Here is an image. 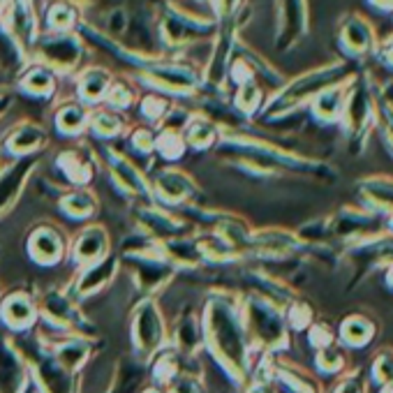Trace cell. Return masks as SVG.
<instances>
[{
  "label": "cell",
  "mask_w": 393,
  "mask_h": 393,
  "mask_svg": "<svg viewBox=\"0 0 393 393\" xmlns=\"http://www.w3.org/2000/svg\"><path fill=\"white\" fill-rule=\"evenodd\" d=\"M375 91L377 88H372L370 81L357 77L352 81L350 93H347L340 123L345 125L347 137L354 146V153L363 148L368 132H370V128H375Z\"/></svg>",
  "instance_id": "7a4b0ae2"
},
{
  "label": "cell",
  "mask_w": 393,
  "mask_h": 393,
  "mask_svg": "<svg viewBox=\"0 0 393 393\" xmlns=\"http://www.w3.org/2000/svg\"><path fill=\"white\" fill-rule=\"evenodd\" d=\"M179 342H181L183 350H194V345H196V328H194L192 322H186V324L181 326Z\"/></svg>",
  "instance_id": "4dcf8cb0"
},
{
  "label": "cell",
  "mask_w": 393,
  "mask_h": 393,
  "mask_svg": "<svg viewBox=\"0 0 393 393\" xmlns=\"http://www.w3.org/2000/svg\"><path fill=\"white\" fill-rule=\"evenodd\" d=\"M335 340L333 328L319 322V324H310V333H308V342L315 347V350H324V347H331Z\"/></svg>",
  "instance_id": "44dd1931"
},
{
  "label": "cell",
  "mask_w": 393,
  "mask_h": 393,
  "mask_svg": "<svg viewBox=\"0 0 393 393\" xmlns=\"http://www.w3.org/2000/svg\"><path fill=\"white\" fill-rule=\"evenodd\" d=\"M315 366L319 368L324 375H338V372L345 370L347 366V359L338 347H324V350H317V357H315Z\"/></svg>",
  "instance_id": "9a60e30c"
},
{
  "label": "cell",
  "mask_w": 393,
  "mask_h": 393,
  "mask_svg": "<svg viewBox=\"0 0 393 393\" xmlns=\"http://www.w3.org/2000/svg\"><path fill=\"white\" fill-rule=\"evenodd\" d=\"M118 176L125 181V186H130V188H135V190H142V186H139V179H137V174L132 169H125L123 164H118Z\"/></svg>",
  "instance_id": "836d02e7"
},
{
  "label": "cell",
  "mask_w": 393,
  "mask_h": 393,
  "mask_svg": "<svg viewBox=\"0 0 393 393\" xmlns=\"http://www.w3.org/2000/svg\"><path fill=\"white\" fill-rule=\"evenodd\" d=\"M3 317L10 322L12 326H26L30 319H33V308L26 299L21 296H14V299L8 301V306L3 310Z\"/></svg>",
  "instance_id": "e0dca14e"
},
{
  "label": "cell",
  "mask_w": 393,
  "mask_h": 393,
  "mask_svg": "<svg viewBox=\"0 0 393 393\" xmlns=\"http://www.w3.org/2000/svg\"><path fill=\"white\" fill-rule=\"evenodd\" d=\"M368 5L379 12H393V0H368Z\"/></svg>",
  "instance_id": "8d00e7d4"
},
{
  "label": "cell",
  "mask_w": 393,
  "mask_h": 393,
  "mask_svg": "<svg viewBox=\"0 0 393 393\" xmlns=\"http://www.w3.org/2000/svg\"><path fill=\"white\" fill-rule=\"evenodd\" d=\"M102 86H104V79L102 77H91V81L86 84V95L88 98H95V95H100V91H102Z\"/></svg>",
  "instance_id": "e575fe53"
},
{
  "label": "cell",
  "mask_w": 393,
  "mask_h": 393,
  "mask_svg": "<svg viewBox=\"0 0 393 393\" xmlns=\"http://www.w3.org/2000/svg\"><path fill=\"white\" fill-rule=\"evenodd\" d=\"M26 169H28V167H16V169L12 171V174L8 176V179H3V181H0V208H3V206H8L12 196L16 194L19 183L23 181V174H26Z\"/></svg>",
  "instance_id": "ffe728a7"
},
{
  "label": "cell",
  "mask_w": 393,
  "mask_h": 393,
  "mask_svg": "<svg viewBox=\"0 0 393 393\" xmlns=\"http://www.w3.org/2000/svg\"><path fill=\"white\" fill-rule=\"evenodd\" d=\"M338 42L345 56H350L354 60H361L377 54V47H379L377 28L372 26L370 19L359 14V12H352V14H347L340 21Z\"/></svg>",
  "instance_id": "5b68a950"
},
{
  "label": "cell",
  "mask_w": 393,
  "mask_h": 393,
  "mask_svg": "<svg viewBox=\"0 0 393 393\" xmlns=\"http://www.w3.org/2000/svg\"><path fill=\"white\" fill-rule=\"evenodd\" d=\"M174 393H196V389L190 379H181V382L174 386Z\"/></svg>",
  "instance_id": "f35d334b"
},
{
  "label": "cell",
  "mask_w": 393,
  "mask_h": 393,
  "mask_svg": "<svg viewBox=\"0 0 393 393\" xmlns=\"http://www.w3.org/2000/svg\"><path fill=\"white\" fill-rule=\"evenodd\" d=\"M160 188H162L164 194L171 196V199H179V196H183L188 192L186 181L179 179V176H164V179L160 181Z\"/></svg>",
  "instance_id": "4316f807"
},
{
  "label": "cell",
  "mask_w": 393,
  "mask_h": 393,
  "mask_svg": "<svg viewBox=\"0 0 393 393\" xmlns=\"http://www.w3.org/2000/svg\"><path fill=\"white\" fill-rule=\"evenodd\" d=\"M386 229H389L393 234V213L391 215H386Z\"/></svg>",
  "instance_id": "f6af8a7d"
},
{
  "label": "cell",
  "mask_w": 393,
  "mask_h": 393,
  "mask_svg": "<svg viewBox=\"0 0 393 393\" xmlns=\"http://www.w3.org/2000/svg\"><path fill=\"white\" fill-rule=\"evenodd\" d=\"M375 128L379 130V137L386 146V150L393 155V102L375 91Z\"/></svg>",
  "instance_id": "7c38bea8"
},
{
  "label": "cell",
  "mask_w": 393,
  "mask_h": 393,
  "mask_svg": "<svg viewBox=\"0 0 393 393\" xmlns=\"http://www.w3.org/2000/svg\"><path fill=\"white\" fill-rule=\"evenodd\" d=\"M326 223V236L345 240L347 245L361 243V240L377 236L386 229L384 223H379L375 213L366 211L363 206H342L338 208Z\"/></svg>",
  "instance_id": "3957f363"
},
{
  "label": "cell",
  "mask_w": 393,
  "mask_h": 393,
  "mask_svg": "<svg viewBox=\"0 0 393 393\" xmlns=\"http://www.w3.org/2000/svg\"><path fill=\"white\" fill-rule=\"evenodd\" d=\"M47 310L52 313L58 322H67L69 319V308H67V303L58 299V296H52V299L47 301Z\"/></svg>",
  "instance_id": "1f68e13d"
},
{
  "label": "cell",
  "mask_w": 393,
  "mask_h": 393,
  "mask_svg": "<svg viewBox=\"0 0 393 393\" xmlns=\"http://www.w3.org/2000/svg\"><path fill=\"white\" fill-rule=\"evenodd\" d=\"M206 331L211 338L213 350L218 352V357L225 361L232 370L243 372L245 368V340L243 331H240L236 317L232 315V310L215 303L211 313L206 315Z\"/></svg>",
  "instance_id": "6da1fadb"
},
{
  "label": "cell",
  "mask_w": 393,
  "mask_h": 393,
  "mask_svg": "<svg viewBox=\"0 0 393 393\" xmlns=\"http://www.w3.org/2000/svg\"><path fill=\"white\" fill-rule=\"evenodd\" d=\"M135 335L139 347L146 352L155 350L160 345L162 338V326L160 319H157V313L153 310V306H144L137 315V324H135Z\"/></svg>",
  "instance_id": "30bf717a"
},
{
  "label": "cell",
  "mask_w": 393,
  "mask_h": 393,
  "mask_svg": "<svg viewBox=\"0 0 393 393\" xmlns=\"http://www.w3.org/2000/svg\"><path fill=\"white\" fill-rule=\"evenodd\" d=\"M111 266H113V262H106L104 264V269H100V271H91V273H88L84 280H81V291H93L95 287H100V284H102L106 278H109V271H111Z\"/></svg>",
  "instance_id": "484cf974"
},
{
  "label": "cell",
  "mask_w": 393,
  "mask_h": 393,
  "mask_svg": "<svg viewBox=\"0 0 393 393\" xmlns=\"http://www.w3.org/2000/svg\"><path fill=\"white\" fill-rule=\"evenodd\" d=\"M248 322H250V331L255 333L264 345L269 347L284 345L287 335H284L282 317L271 306H266L262 301H252L248 308Z\"/></svg>",
  "instance_id": "52a82bcc"
},
{
  "label": "cell",
  "mask_w": 393,
  "mask_h": 393,
  "mask_svg": "<svg viewBox=\"0 0 393 393\" xmlns=\"http://www.w3.org/2000/svg\"><path fill=\"white\" fill-rule=\"evenodd\" d=\"M359 196L363 208L375 215L393 213V176L391 174H372L359 181Z\"/></svg>",
  "instance_id": "8992f818"
},
{
  "label": "cell",
  "mask_w": 393,
  "mask_h": 393,
  "mask_svg": "<svg viewBox=\"0 0 393 393\" xmlns=\"http://www.w3.org/2000/svg\"><path fill=\"white\" fill-rule=\"evenodd\" d=\"M248 393H271L269 389H266L264 384H257V386H252V389L248 391Z\"/></svg>",
  "instance_id": "7bdbcfd3"
},
{
  "label": "cell",
  "mask_w": 393,
  "mask_h": 393,
  "mask_svg": "<svg viewBox=\"0 0 393 393\" xmlns=\"http://www.w3.org/2000/svg\"><path fill=\"white\" fill-rule=\"evenodd\" d=\"M208 137H211V132H208L204 125H201V130H194V132H192V144L204 146V144L208 142Z\"/></svg>",
  "instance_id": "d590c367"
},
{
  "label": "cell",
  "mask_w": 393,
  "mask_h": 393,
  "mask_svg": "<svg viewBox=\"0 0 393 393\" xmlns=\"http://www.w3.org/2000/svg\"><path fill=\"white\" fill-rule=\"evenodd\" d=\"M84 359H86V347L79 345V342H69V345L60 347V352H58L60 366L69 368V370H72V368H77Z\"/></svg>",
  "instance_id": "cb8c5ba5"
},
{
  "label": "cell",
  "mask_w": 393,
  "mask_h": 393,
  "mask_svg": "<svg viewBox=\"0 0 393 393\" xmlns=\"http://www.w3.org/2000/svg\"><path fill=\"white\" fill-rule=\"evenodd\" d=\"M54 21H56V23H67V21H69V12H67V10H56Z\"/></svg>",
  "instance_id": "60d3db41"
},
{
  "label": "cell",
  "mask_w": 393,
  "mask_h": 393,
  "mask_svg": "<svg viewBox=\"0 0 393 393\" xmlns=\"http://www.w3.org/2000/svg\"><path fill=\"white\" fill-rule=\"evenodd\" d=\"M37 142H40V132H37V130H23V132H19L14 139H12V146H14L16 150H23V148H33Z\"/></svg>",
  "instance_id": "f1b7e54d"
},
{
  "label": "cell",
  "mask_w": 393,
  "mask_h": 393,
  "mask_svg": "<svg viewBox=\"0 0 393 393\" xmlns=\"http://www.w3.org/2000/svg\"><path fill=\"white\" fill-rule=\"evenodd\" d=\"M384 287L393 291V262L384 269Z\"/></svg>",
  "instance_id": "ab89813d"
},
{
  "label": "cell",
  "mask_w": 393,
  "mask_h": 393,
  "mask_svg": "<svg viewBox=\"0 0 393 393\" xmlns=\"http://www.w3.org/2000/svg\"><path fill=\"white\" fill-rule=\"evenodd\" d=\"M40 377L47 393H69V379L65 377V372L60 370V366L42 363Z\"/></svg>",
  "instance_id": "2e32d148"
},
{
  "label": "cell",
  "mask_w": 393,
  "mask_h": 393,
  "mask_svg": "<svg viewBox=\"0 0 393 393\" xmlns=\"http://www.w3.org/2000/svg\"><path fill=\"white\" fill-rule=\"evenodd\" d=\"M366 391H368V386H366L363 372H361L359 368L352 372H347L333 389V393H366Z\"/></svg>",
  "instance_id": "7402d4cb"
},
{
  "label": "cell",
  "mask_w": 393,
  "mask_h": 393,
  "mask_svg": "<svg viewBox=\"0 0 393 393\" xmlns=\"http://www.w3.org/2000/svg\"><path fill=\"white\" fill-rule=\"evenodd\" d=\"M21 386V366L14 354L0 347V393H16Z\"/></svg>",
  "instance_id": "4fadbf2b"
},
{
  "label": "cell",
  "mask_w": 393,
  "mask_h": 393,
  "mask_svg": "<svg viewBox=\"0 0 393 393\" xmlns=\"http://www.w3.org/2000/svg\"><path fill=\"white\" fill-rule=\"evenodd\" d=\"M306 30V0H282V37L291 44Z\"/></svg>",
  "instance_id": "8fae6325"
},
{
  "label": "cell",
  "mask_w": 393,
  "mask_h": 393,
  "mask_svg": "<svg viewBox=\"0 0 393 393\" xmlns=\"http://www.w3.org/2000/svg\"><path fill=\"white\" fill-rule=\"evenodd\" d=\"M357 77L342 79L338 84L324 88L319 95L313 98V116L319 120V123L333 125L342 120V111H345V102H347V93H350L352 81Z\"/></svg>",
  "instance_id": "ba28073f"
},
{
  "label": "cell",
  "mask_w": 393,
  "mask_h": 393,
  "mask_svg": "<svg viewBox=\"0 0 393 393\" xmlns=\"http://www.w3.org/2000/svg\"><path fill=\"white\" fill-rule=\"evenodd\" d=\"M47 54L58 63H69V60H74V56H77V47H74L72 42L63 40V42L52 44V47H47Z\"/></svg>",
  "instance_id": "d4e9b609"
},
{
  "label": "cell",
  "mask_w": 393,
  "mask_h": 393,
  "mask_svg": "<svg viewBox=\"0 0 393 393\" xmlns=\"http://www.w3.org/2000/svg\"><path fill=\"white\" fill-rule=\"evenodd\" d=\"M377 58L384 67L393 69V35L386 37V40H379L377 47Z\"/></svg>",
  "instance_id": "f546056e"
},
{
  "label": "cell",
  "mask_w": 393,
  "mask_h": 393,
  "mask_svg": "<svg viewBox=\"0 0 393 393\" xmlns=\"http://www.w3.org/2000/svg\"><path fill=\"white\" fill-rule=\"evenodd\" d=\"M340 342L350 350H363L377 335V322L366 313H352L340 322Z\"/></svg>",
  "instance_id": "9c48e42d"
},
{
  "label": "cell",
  "mask_w": 393,
  "mask_h": 393,
  "mask_svg": "<svg viewBox=\"0 0 393 393\" xmlns=\"http://www.w3.org/2000/svg\"><path fill=\"white\" fill-rule=\"evenodd\" d=\"M146 393H157V391H146Z\"/></svg>",
  "instance_id": "bcb514c9"
},
{
  "label": "cell",
  "mask_w": 393,
  "mask_h": 393,
  "mask_svg": "<svg viewBox=\"0 0 393 393\" xmlns=\"http://www.w3.org/2000/svg\"><path fill=\"white\" fill-rule=\"evenodd\" d=\"M313 308L308 306V303H294V306L289 308V324L296 328V331H303V328H308L310 324H313Z\"/></svg>",
  "instance_id": "603a6c76"
},
{
  "label": "cell",
  "mask_w": 393,
  "mask_h": 393,
  "mask_svg": "<svg viewBox=\"0 0 393 393\" xmlns=\"http://www.w3.org/2000/svg\"><path fill=\"white\" fill-rule=\"evenodd\" d=\"M379 393H393V382L384 384V386H379Z\"/></svg>",
  "instance_id": "ee69618b"
},
{
  "label": "cell",
  "mask_w": 393,
  "mask_h": 393,
  "mask_svg": "<svg viewBox=\"0 0 393 393\" xmlns=\"http://www.w3.org/2000/svg\"><path fill=\"white\" fill-rule=\"evenodd\" d=\"M379 93H382L384 98L389 100V102H393V81H391V84H386V86L379 88Z\"/></svg>",
  "instance_id": "b9f144b4"
},
{
  "label": "cell",
  "mask_w": 393,
  "mask_h": 393,
  "mask_svg": "<svg viewBox=\"0 0 393 393\" xmlns=\"http://www.w3.org/2000/svg\"><path fill=\"white\" fill-rule=\"evenodd\" d=\"M65 208L72 215H86V213H91L93 201L84 194H77V196H69V199L65 201Z\"/></svg>",
  "instance_id": "83f0119b"
},
{
  "label": "cell",
  "mask_w": 393,
  "mask_h": 393,
  "mask_svg": "<svg viewBox=\"0 0 393 393\" xmlns=\"http://www.w3.org/2000/svg\"><path fill=\"white\" fill-rule=\"evenodd\" d=\"M347 79V63L335 60L328 65H322L313 69V72L303 74L301 79H296L287 91H284L276 102V109H294L306 100H313L315 95H319L324 88L338 84V81Z\"/></svg>",
  "instance_id": "277c9868"
},
{
  "label": "cell",
  "mask_w": 393,
  "mask_h": 393,
  "mask_svg": "<svg viewBox=\"0 0 393 393\" xmlns=\"http://www.w3.org/2000/svg\"><path fill=\"white\" fill-rule=\"evenodd\" d=\"M370 377L379 386L393 382V347H384L375 354L370 366Z\"/></svg>",
  "instance_id": "5bb4252c"
},
{
  "label": "cell",
  "mask_w": 393,
  "mask_h": 393,
  "mask_svg": "<svg viewBox=\"0 0 393 393\" xmlns=\"http://www.w3.org/2000/svg\"><path fill=\"white\" fill-rule=\"evenodd\" d=\"M60 250V243L56 238V234L52 232H37L33 238V252L37 255V259H44V262H54L56 255Z\"/></svg>",
  "instance_id": "ac0fdd59"
},
{
  "label": "cell",
  "mask_w": 393,
  "mask_h": 393,
  "mask_svg": "<svg viewBox=\"0 0 393 393\" xmlns=\"http://www.w3.org/2000/svg\"><path fill=\"white\" fill-rule=\"evenodd\" d=\"M255 102H257V88L248 86V88H245V91H243V104L250 109V106L255 104Z\"/></svg>",
  "instance_id": "74e56055"
},
{
  "label": "cell",
  "mask_w": 393,
  "mask_h": 393,
  "mask_svg": "<svg viewBox=\"0 0 393 393\" xmlns=\"http://www.w3.org/2000/svg\"><path fill=\"white\" fill-rule=\"evenodd\" d=\"M60 123H63V128H67V130H77L79 123H81V113L74 111V109H69V111H65L60 116Z\"/></svg>",
  "instance_id": "d6a6232c"
},
{
  "label": "cell",
  "mask_w": 393,
  "mask_h": 393,
  "mask_svg": "<svg viewBox=\"0 0 393 393\" xmlns=\"http://www.w3.org/2000/svg\"><path fill=\"white\" fill-rule=\"evenodd\" d=\"M104 248V240H102V234H98V232H88L84 238L79 240V245H77V257L81 259H95L102 252Z\"/></svg>",
  "instance_id": "d6986e66"
}]
</instances>
